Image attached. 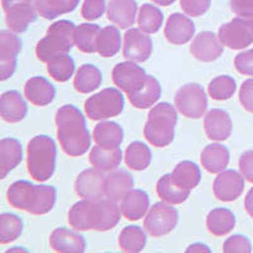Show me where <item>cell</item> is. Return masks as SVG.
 <instances>
[{"label":"cell","mask_w":253,"mask_h":253,"mask_svg":"<svg viewBox=\"0 0 253 253\" xmlns=\"http://www.w3.org/2000/svg\"><path fill=\"white\" fill-rule=\"evenodd\" d=\"M121 208L107 196L83 199L72 205L67 214L71 228L78 232L96 230L107 232L117 227L121 220Z\"/></svg>","instance_id":"1"},{"label":"cell","mask_w":253,"mask_h":253,"mask_svg":"<svg viewBox=\"0 0 253 253\" xmlns=\"http://www.w3.org/2000/svg\"><path fill=\"white\" fill-rule=\"evenodd\" d=\"M57 138L61 148L70 157H80L89 151L91 135L83 113L74 105H63L56 113Z\"/></svg>","instance_id":"2"},{"label":"cell","mask_w":253,"mask_h":253,"mask_svg":"<svg viewBox=\"0 0 253 253\" xmlns=\"http://www.w3.org/2000/svg\"><path fill=\"white\" fill-rule=\"evenodd\" d=\"M6 200L15 209L33 215H44L55 207L57 190L49 185H33L26 180H19L9 186Z\"/></svg>","instance_id":"3"},{"label":"cell","mask_w":253,"mask_h":253,"mask_svg":"<svg viewBox=\"0 0 253 253\" xmlns=\"http://www.w3.org/2000/svg\"><path fill=\"white\" fill-rule=\"evenodd\" d=\"M57 148L48 135H36L27 147V169L36 181L44 182L52 177L56 169Z\"/></svg>","instance_id":"4"},{"label":"cell","mask_w":253,"mask_h":253,"mask_svg":"<svg viewBox=\"0 0 253 253\" xmlns=\"http://www.w3.org/2000/svg\"><path fill=\"white\" fill-rule=\"evenodd\" d=\"M177 124V112L170 103H160L148 113L143 134L153 147L164 148L172 143L175 126Z\"/></svg>","instance_id":"5"},{"label":"cell","mask_w":253,"mask_h":253,"mask_svg":"<svg viewBox=\"0 0 253 253\" xmlns=\"http://www.w3.org/2000/svg\"><path fill=\"white\" fill-rule=\"evenodd\" d=\"M76 26L66 19L57 20L48 27L47 35L36 46V56L41 62L48 63L52 58L69 55L75 46Z\"/></svg>","instance_id":"6"},{"label":"cell","mask_w":253,"mask_h":253,"mask_svg":"<svg viewBox=\"0 0 253 253\" xmlns=\"http://www.w3.org/2000/svg\"><path fill=\"white\" fill-rule=\"evenodd\" d=\"M85 113L91 121H105L118 117L124 110V96L115 87H107L85 101Z\"/></svg>","instance_id":"7"},{"label":"cell","mask_w":253,"mask_h":253,"mask_svg":"<svg viewBox=\"0 0 253 253\" xmlns=\"http://www.w3.org/2000/svg\"><path fill=\"white\" fill-rule=\"evenodd\" d=\"M178 223V211L176 208L169 203L160 202L156 203L150 208L143 225L144 229L150 236L162 237L171 233Z\"/></svg>","instance_id":"8"},{"label":"cell","mask_w":253,"mask_h":253,"mask_svg":"<svg viewBox=\"0 0 253 253\" xmlns=\"http://www.w3.org/2000/svg\"><path fill=\"white\" fill-rule=\"evenodd\" d=\"M175 107L186 118H202L208 109V98L203 86L186 84L180 87L175 95Z\"/></svg>","instance_id":"9"},{"label":"cell","mask_w":253,"mask_h":253,"mask_svg":"<svg viewBox=\"0 0 253 253\" xmlns=\"http://www.w3.org/2000/svg\"><path fill=\"white\" fill-rule=\"evenodd\" d=\"M218 37L223 46L243 49L253 43V18L237 17L219 28Z\"/></svg>","instance_id":"10"},{"label":"cell","mask_w":253,"mask_h":253,"mask_svg":"<svg viewBox=\"0 0 253 253\" xmlns=\"http://www.w3.org/2000/svg\"><path fill=\"white\" fill-rule=\"evenodd\" d=\"M22 49V41L15 32L3 29L0 32V80L12 78L17 70V58Z\"/></svg>","instance_id":"11"},{"label":"cell","mask_w":253,"mask_h":253,"mask_svg":"<svg viewBox=\"0 0 253 253\" xmlns=\"http://www.w3.org/2000/svg\"><path fill=\"white\" fill-rule=\"evenodd\" d=\"M152 40L142 29L130 28L124 35L123 56L128 61L144 62L152 55Z\"/></svg>","instance_id":"12"},{"label":"cell","mask_w":253,"mask_h":253,"mask_svg":"<svg viewBox=\"0 0 253 253\" xmlns=\"http://www.w3.org/2000/svg\"><path fill=\"white\" fill-rule=\"evenodd\" d=\"M147 78V74L135 62L126 61L115 65L112 71V79L115 86H118L126 95H130L141 86Z\"/></svg>","instance_id":"13"},{"label":"cell","mask_w":253,"mask_h":253,"mask_svg":"<svg viewBox=\"0 0 253 253\" xmlns=\"http://www.w3.org/2000/svg\"><path fill=\"white\" fill-rule=\"evenodd\" d=\"M245 190V177L234 170L221 171L214 180V195L220 202H234Z\"/></svg>","instance_id":"14"},{"label":"cell","mask_w":253,"mask_h":253,"mask_svg":"<svg viewBox=\"0 0 253 253\" xmlns=\"http://www.w3.org/2000/svg\"><path fill=\"white\" fill-rule=\"evenodd\" d=\"M104 171L98 169H87L78 176L75 181V191L83 199H94L105 196V178Z\"/></svg>","instance_id":"15"},{"label":"cell","mask_w":253,"mask_h":253,"mask_svg":"<svg viewBox=\"0 0 253 253\" xmlns=\"http://www.w3.org/2000/svg\"><path fill=\"white\" fill-rule=\"evenodd\" d=\"M224 51V46L213 32H202L193 40L190 52L202 62H213L218 60Z\"/></svg>","instance_id":"16"},{"label":"cell","mask_w":253,"mask_h":253,"mask_svg":"<svg viewBox=\"0 0 253 253\" xmlns=\"http://www.w3.org/2000/svg\"><path fill=\"white\" fill-rule=\"evenodd\" d=\"M166 40L172 44H185L195 36V24L193 20L181 13H173L169 17L165 26Z\"/></svg>","instance_id":"17"},{"label":"cell","mask_w":253,"mask_h":253,"mask_svg":"<svg viewBox=\"0 0 253 253\" xmlns=\"http://www.w3.org/2000/svg\"><path fill=\"white\" fill-rule=\"evenodd\" d=\"M204 129L211 141H225L232 134L233 124L225 110L211 109L205 114Z\"/></svg>","instance_id":"18"},{"label":"cell","mask_w":253,"mask_h":253,"mask_svg":"<svg viewBox=\"0 0 253 253\" xmlns=\"http://www.w3.org/2000/svg\"><path fill=\"white\" fill-rule=\"evenodd\" d=\"M5 13V22L9 29L15 33H23L28 29L31 23L37 19V8L32 3H19L12 5Z\"/></svg>","instance_id":"19"},{"label":"cell","mask_w":253,"mask_h":253,"mask_svg":"<svg viewBox=\"0 0 253 253\" xmlns=\"http://www.w3.org/2000/svg\"><path fill=\"white\" fill-rule=\"evenodd\" d=\"M49 246L60 253H83L86 248V241L74 230L56 228L49 237Z\"/></svg>","instance_id":"20"},{"label":"cell","mask_w":253,"mask_h":253,"mask_svg":"<svg viewBox=\"0 0 253 253\" xmlns=\"http://www.w3.org/2000/svg\"><path fill=\"white\" fill-rule=\"evenodd\" d=\"M24 95L36 107H47L55 99L56 89L46 78L35 76L24 85Z\"/></svg>","instance_id":"21"},{"label":"cell","mask_w":253,"mask_h":253,"mask_svg":"<svg viewBox=\"0 0 253 253\" xmlns=\"http://www.w3.org/2000/svg\"><path fill=\"white\" fill-rule=\"evenodd\" d=\"M28 107L26 100L17 90H9L0 99V115L8 123H19L26 118Z\"/></svg>","instance_id":"22"},{"label":"cell","mask_w":253,"mask_h":253,"mask_svg":"<svg viewBox=\"0 0 253 253\" xmlns=\"http://www.w3.org/2000/svg\"><path fill=\"white\" fill-rule=\"evenodd\" d=\"M138 5L135 0H110L108 4V19L119 28H129L134 24Z\"/></svg>","instance_id":"23"},{"label":"cell","mask_w":253,"mask_h":253,"mask_svg":"<svg viewBox=\"0 0 253 253\" xmlns=\"http://www.w3.org/2000/svg\"><path fill=\"white\" fill-rule=\"evenodd\" d=\"M122 215L126 220H139L146 215L150 208V196L146 191L139 189H132L122 200L121 205Z\"/></svg>","instance_id":"24"},{"label":"cell","mask_w":253,"mask_h":253,"mask_svg":"<svg viewBox=\"0 0 253 253\" xmlns=\"http://www.w3.org/2000/svg\"><path fill=\"white\" fill-rule=\"evenodd\" d=\"M161 96V85L152 75H147L146 80L133 94L128 95L130 104L137 109L153 107Z\"/></svg>","instance_id":"25"},{"label":"cell","mask_w":253,"mask_h":253,"mask_svg":"<svg viewBox=\"0 0 253 253\" xmlns=\"http://www.w3.org/2000/svg\"><path fill=\"white\" fill-rule=\"evenodd\" d=\"M134 186V180L129 172L124 170H114L105 178V196L118 203Z\"/></svg>","instance_id":"26"},{"label":"cell","mask_w":253,"mask_h":253,"mask_svg":"<svg viewBox=\"0 0 253 253\" xmlns=\"http://www.w3.org/2000/svg\"><path fill=\"white\" fill-rule=\"evenodd\" d=\"M23 150L22 144L15 138H3L0 141V177L5 178L6 175L22 162Z\"/></svg>","instance_id":"27"},{"label":"cell","mask_w":253,"mask_h":253,"mask_svg":"<svg viewBox=\"0 0 253 253\" xmlns=\"http://www.w3.org/2000/svg\"><path fill=\"white\" fill-rule=\"evenodd\" d=\"M123 153L119 147L115 148H104V147L96 146L92 147L89 155V162L92 167L104 172H112L117 170L122 162Z\"/></svg>","instance_id":"28"},{"label":"cell","mask_w":253,"mask_h":253,"mask_svg":"<svg viewBox=\"0 0 253 253\" xmlns=\"http://www.w3.org/2000/svg\"><path fill=\"white\" fill-rule=\"evenodd\" d=\"M202 165L209 173H220L225 170L230 160L229 150L223 144H208L202 152Z\"/></svg>","instance_id":"29"},{"label":"cell","mask_w":253,"mask_h":253,"mask_svg":"<svg viewBox=\"0 0 253 253\" xmlns=\"http://www.w3.org/2000/svg\"><path fill=\"white\" fill-rule=\"evenodd\" d=\"M92 138L98 146L115 148L123 142V128L115 122H100L95 126Z\"/></svg>","instance_id":"30"},{"label":"cell","mask_w":253,"mask_h":253,"mask_svg":"<svg viewBox=\"0 0 253 253\" xmlns=\"http://www.w3.org/2000/svg\"><path fill=\"white\" fill-rule=\"evenodd\" d=\"M207 227L210 233L215 237H223L230 233L236 227V216L227 208L213 209L207 216Z\"/></svg>","instance_id":"31"},{"label":"cell","mask_w":253,"mask_h":253,"mask_svg":"<svg viewBox=\"0 0 253 253\" xmlns=\"http://www.w3.org/2000/svg\"><path fill=\"white\" fill-rule=\"evenodd\" d=\"M156 190H157L158 196L161 198L162 202L169 203L171 205H178L186 202L190 196V191H191V190L182 189L178 186L172 180L171 173H166L158 180Z\"/></svg>","instance_id":"32"},{"label":"cell","mask_w":253,"mask_h":253,"mask_svg":"<svg viewBox=\"0 0 253 253\" xmlns=\"http://www.w3.org/2000/svg\"><path fill=\"white\" fill-rule=\"evenodd\" d=\"M101 81L103 75L100 70L94 65L85 63L76 72L74 86L80 94H90L100 86Z\"/></svg>","instance_id":"33"},{"label":"cell","mask_w":253,"mask_h":253,"mask_svg":"<svg viewBox=\"0 0 253 253\" xmlns=\"http://www.w3.org/2000/svg\"><path fill=\"white\" fill-rule=\"evenodd\" d=\"M172 180L182 189L193 190L200 184L202 172L196 164L191 161H182L176 165L172 171Z\"/></svg>","instance_id":"34"},{"label":"cell","mask_w":253,"mask_h":253,"mask_svg":"<svg viewBox=\"0 0 253 253\" xmlns=\"http://www.w3.org/2000/svg\"><path fill=\"white\" fill-rule=\"evenodd\" d=\"M124 160L130 170L143 171L150 166L152 161V152L147 144L135 141L126 147Z\"/></svg>","instance_id":"35"},{"label":"cell","mask_w":253,"mask_h":253,"mask_svg":"<svg viewBox=\"0 0 253 253\" xmlns=\"http://www.w3.org/2000/svg\"><path fill=\"white\" fill-rule=\"evenodd\" d=\"M79 3L80 0H35L38 14L49 20L74 12Z\"/></svg>","instance_id":"36"},{"label":"cell","mask_w":253,"mask_h":253,"mask_svg":"<svg viewBox=\"0 0 253 253\" xmlns=\"http://www.w3.org/2000/svg\"><path fill=\"white\" fill-rule=\"evenodd\" d=\"M98 53L101 57H113L121 51V32L117 27L108 26L103 28L98 37Z\"/></svg>","instance_id":"37"},{"label":"cell","mask_w":253,"mask_h":253,"mask_svg":"<svg viewBox=\"0 0 253 253\" xmlns=\"http://www.w3.org/2000/svg\"><path fill=\"white\" fill-rule=\"evenodd\" d=\"M100 27L98 24L84 23L76 27L75 31V46L79 51L84 53H94L98 52V37L100 33Z\"/></svg>","instance_id":"38"},{"label":"cell","mask_w":253,"mask_h":253,"mask_svg":"<svg viewBox=\"0 0 253 253\" xmlns=\"http://www.w3.org/2000/svg\"><path fill=\"white\" fill-rule=\"evenodd\" d=\"M119 247L128 253H137L143 251L147 243V236L142 228L137 225H128L119 234Z\"/></svg>","instance_id":"39"},{"label":"cell","mask_w":253,"mask_h":253,"mask_svg":"<svg viewBox=\"0 0 253 253\" xmlns=\"http://www.w3.org/2000/svg\"><path fill=\"white\" fill-rule=\"evenodd\" d=\"M139 29L147 35H155L161 29L164 23V14L160 9L152 4H143L138 12L137 19Z\"/></svg>","instance_id":"40"},{"label":"cell","mask_w":253,"mask_h":253,"mask_svg":"<svg viewBox=\"0 0 253 253\" xmlns=\"http://www.w3.org/2000/svg\"><path fill=\"white\" fill-rule=\"evenodd\" d=\"M23 220L12 213H3L0 215V243L8 245L19 238L23 233Z\"/></svg>","instance_id":"41"},{"label":"cell","mask_w":253,"mask_h":253,"mask_svg":"<svg viewBox=\"0 0 253 253\" xmlns=\"http://www.w3.org/2000/svg\"><path fill=\"white\" fill-rule=\"evenodd\" d=\"M47 71L58 83H66L75 72V61L69 55L58 56L47 63Z\"/></svg>","instance_id":"42"},{"label":"cell","mask_w":253,"mask_h":253,"mask_svg":"<svg viewBox=\"0 0 253 253\" xmlns=\"http://www.w3.org/2000/svg\"><path fill=\"white\" fill-rule=\"evenodd\" d=\"M237 89V84L232 76L221 75L213 79L208 86L209 96L214 100H228L234 95Z\"/></svg>","instance_id":"43"},{"label":"cell","mask_w":253,"mask_h":253,"mask_svg":"<svg viewBox=\"0 0 253 253\" xmlns=\"http://www.w3.org/2000/svg\"><path fill=\"white\" fill-rule=\"evenodd\" d=\"M105 0H84L81 6V15L86 20H96L107 10Z\"/></svg>","instance_id":"44"},{"label":"cell","mask_w":253,"mask_h":253,"mask_svg":"<svg viewBox=\"0 0 253 253\" xmlns=\"http://www.w3.org/2000/svg\"><path fill=\"white\" fill-rule=\"evenodd\" d=\"M223 252L225 253H251L252 252V245L247 237L242 234L232 236L224 242Z\"/></svg>","instance_id":"45"},{"label":"cell","mask_w":253,"mask_h":253,"mask_svg":"<svg viewBox=\"0 0 253 253\" xmlns=\"http://www.w3.org/2000/svg\"><path fill=\"white\" fill-rule=\"evenodd\" d=\"M211 0H180V6L190 17H200L210 8Z\"/></svg>","instance_id":"46"},{"label":"cell","mask_w":253,"mask_h":253,"mask_svg":"<svg viewBox=\"0 0 253 253\" xmlns=\"http://www.w3.org/2000/svg\"><path fill=\"white\" fill-rule=\"evenodd\" d=\"M234 66L242 75L253 76V48L237 55L234 58Z\"/></svg>","instance_id":"47"},{"label":"cell","mask_w":253,"mask_h":253,"mask_svg":"<svg viewBox=\"0 0 253 253\" xmlns=\"http://www.w3.org/2000/svg\"><path fill=\"white\" fill-rule=\"evenodd\" d=\"M239 101L242 107L253 114V79H248L239 89Z\"/></svg>","instance_id":"48"},{"label":"cell","mask_w":253,"mask_h":253,"mask_svg":"<svg viewBox=\"0 0 253 253\" xmlns=\"http://www.w3.org/2000/svg\"><path fill=\"white\" fill-rule=\"evenodd\" d=\"M239 171L243 177L253 184V150L247 151L239 158Z\"/></svg>","instance_id":"49"},{"label":"cell","mask_w":253,"mask_h":253,"mask_svg":"<svg viewBox=\"0 0 253 253\" xmlns=\"http://www.w3.org/2000/svg\"><path fill=\"white\" fill-rule=\"evenodd\" d=\"M230 9L239 17L253 18V0H230Z\"/></svg>","instance_id":"50"},{"label":"cell","mask_w":253,"mask_h":253,"mask_svg":"<svg viewBox=\"0 0 253 253\" xmlns=\"http://www.w3.org/2000/svg\"><path fill=\"white\" fill-rule=\"evenodd\" d=\"M245 208L246 211L248 213V215H250L251 218H253V187L248 191L247 195H246Z\"/></svg>","instance_id":"51"},{"label":"cell","mask_w":253,"mask_h":253,"mask_svg":"<svg viewBox=\"0 0 253 253\" xmlns=\"http://www.w3.org/2000/svg\"><path fill=\"white\" fill-rule=\"evenodd\" d=\"M32 1H35V0H1V5H3V10H6L12 5H15V4L32 3Z\"/></svg>","instance_id":"52"},{"label":"cell","mask_w":253,"mask_h":253,"mask_svg":"<svg viewBox=\"0 0 253 253\" xmlns=\"http://www.w3.org/2000/svg\"><path fill=\"white\" fill-rule=\"evenodd\" d=\"M210 252L209 248L204 245H193L187 248V252Z\"/></svg>","instance_id":"53"},{"label":"cell","mask_w":253,"mask_h":253,"mask_svg":"<svg viewBox=\"0 0 253 253\" xmlns=\"http://www.w3.org/2000/svg\"><path fill=\"white\" fill-rule=\"evenodd\" d=\"M152 1L155 4H157V5L169 6V5H171L172 3H175L176 0H152Z\"/></svg>","instance_id":"54"}]
</instances>
